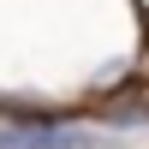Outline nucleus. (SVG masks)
I'll use <instances>...</instances> for the list:
<instances>
[{
	"label": "nucleus",
	"mask_w": 149,
	"mask_h": 149,
	"mask_svg": "<svg viewBox=\"0 0 149 149\" xmlns=\"http://www.w3.org/2000/svg\"><path fill=\"white\" fill-rule=\"evenodd\" d=\"M0 149H113L95 125H0Z\"/></svg>",
	"instance_id": "obj_1"
}]
</instances>
